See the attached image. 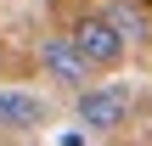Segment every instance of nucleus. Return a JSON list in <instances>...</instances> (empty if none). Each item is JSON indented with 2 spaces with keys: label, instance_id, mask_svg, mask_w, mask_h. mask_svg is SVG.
<instances>
[{
  "label": "nucleus",
  "instance_id": "f03ea898",
  "mask_svg": "<svg viewBox=\"0 0 152 146\" xmlns=\"http://www.w3.org/2000/svg\"><path fill=\"white\" fill-rule=\"evenodd\" d=\"M130 84H85L79 90V124L90 129V135H107V129H118L124 118H130Z\"/></svg>",
  "mask_w": 152,
  "mask_h": 146
},
{
  "label": "nucleus",
  "instance_id": "39448f33",
  "mask_svg": "<svg viewBox=\"0 0 152 146\" xmlns=\"http://www.w3.org/2000/svg\"><path fill=\"white\" fill-rule=\"evenodd\" d=\"M102 11H107V17L118 23V34H124L130 45H135V39H152V17L141 11V0H107Z\"/></svg>",
  "mask_w": 152,
  "mask_h": 146
},
{
  "label": "nucleus",
  "instance_id": "20e7f679",
  "mask_svg": "<svg viewBox=\"0 0 152 146\" xmlns=\"http://www.w3.org/2000/svg\"><path fill=\"white\" fill-rule=\"evenodd\" d=\"M39 124H45V101L34 90L0 84V129H39Z\"/></svg>",
  "mask_w": 152,
  "mask_h": 146
},
{
  "label": "nucleus",
  "instance_id": "7ed1b4c3",
  "mask_svg": "<svg viewBox=\"0 0 152 146\" xmlns=\"http://www.w3.org/2000/svg\"><path fill=\"white\" fill-rule=\"evenodd\" d=\"M39 68H45V79H56L68 90H85L90 73H96V62L73 45V34H45L39 39Z\"/></svg>",
  "mask_w": 152,
  "mask_h": 146
},
{
  "label": "nucleus",
  "instance_id": "f257e3e1",
  "mask_svg": "<svg viewBox=\"0 0 152 146\" xmlns=\"http://www.w3.org/2000/svg\"><path fill=\"white\" fill-rule=\"evenodd\" d=\"M68 34H73V45H79V51H85L96 68H118V62L130 56V39L118 34V23H113L107 11H85V17H79Z\"/></svg>",
  "mask_w": 152,
  "mask_h": 146
}]
</instances>
